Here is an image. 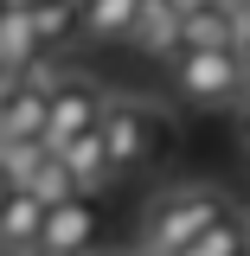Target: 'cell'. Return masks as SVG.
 Masks as SVG:
<instances>
[{"label": "cell", "mask_w": 250, "mask_h": 256, "mask_svg": "<svg viewBox=\"0 0 250 256\" xmlns=\"http://www.w3.org/2000/svg\"><path fill=\"white\" fill-rule=\"evenodd\" d=\"M218 218H231V205L212 186H167L141 212V256H186Z\"/></svg>", "instance_id": "1"}, {"label": "cell", "mask_w": 250, "mask_h": 256, "mask_svg": "<svg viewBox=\"0 0 250 256\" xmlns=\"http://www.w3.org/2000/svg\"><path fill=\"white\" fill-rule=\"evenodd\" d=\"M103 141H109V160L116 173H135L167 148V116L141 96H109V116H103Z\"/></svg>", "instance_id": "2"}, {"label": "cell", "mask_w": 250, "mask_h": 256, "mask_svg": "<svg viewBox=\"0 0 250 256\" xmlns=\"http://www.w3.org/2000/svg\"><path fill=\"white\" fill-rule=\"evenodd\" d=\"M173 90L186 102H250V58L244 52H180Z\"/></svg>", "instance_id": "3"}, {"label": "cell", "mask_w": 250, "mask_h": 256, "mask_svg": "<svg viewBox=\"0 0 250 256\" xmlns=\"http://www.w3.org/2000/svg\"><path fill=\"white\" fill-rule=\"evenodd\" d=\"M52 84H58L52 64H39V70H26V77H13V90L0 96V148L45 141V122H52Z\"/></svg>", "instance_id": "4"}, {"label": "cell", "mask_w": 250, "mask_h": 256, "mask_svg": "<svg viewBox=\"0 0 250 256\" xmlns=\"http://www.w3.org/2000/svg\"><path fill=\"white\" fill-rule=\"evenodd\" d=\"M103 116H109V96L96 90L90 77H71V70H58V84H52V122H45V148H52V154H64L77 134L103 128Z\"/></svg>", "instance_id": "5"}, {"label": "cell", "mask_w": 250, "mask_h": 256, "mask_svg": "<svg viewBox=\"0 0 250 256\" xmlns=\"http://www.w3.org/2000/svg\"><path fill=\"white\" fill-rule=\"evenodd\" d=\"M96 250V205L77 192L64 205H45V237H39V256H90Z\"/></svg>", "instance_id": "6"}, {"label": "cell", "mask_w": 250, "mask_h": 256, "mask_svg": "<svg viewBox=\"0 0 250 256\" xmlns=\"http://www.w3.org/2000/svg\"><path fill=\"white\" fill-rule=\"evenodd\" d=\"M64 173H71V186L84 192V198H96L103 186H116L122 173H116V160H109V141H103V128H90V134H77L71 148H64Z\"/></svg>", "instance_id": "7"}, {"label": "cell", "mask_w": 250, "mask_h": 256, "mask_svg": "<svg viewBox=\"0 0 250 256\" xmlns=\"http://www.w3.org/2000/svg\"><path fill=\"white\" fill-rule=\"evenodd\" d=\"M39 237H45V198L13 186V198L0 205V250L7 256H39Z\"/></svg>", "instance_id": "8"}, {"label": "cell", "mask_w": 250, "mask_h": 256, "mask_svg": "<svg viewBox=\"0 0 250 256\" xmlns=\"http://www.w3.org/2000/svg\"><path fill=\"white\" fill-rule=\"evenodd\" d=\"M39 64H45V45H39V32H32L26 6L13 0V6H7V20H0V70L26 77V70H39Z\"/></svg>", "instance_id": "9"}, {"label": "cell", "mask_w": 250, "mask_h": 256, "mask_svg": "<svg viewBox=\"0 0 250 256\" xmlns=\"http://www.w3.org/2000/svg\"><path fill=\"white\" fill-rule=\"evenodd\" d=\"M20 6H26V20H32L45 52H58V45H71L84 32V0H20Z\"/></svg>", "instance_id": "10"}, {"label": "cell", "mask_w": 250, "mask_h": 256, "mask_svg": "<svg viewBox=\"0 0 250 256\" xmlns=\"http://www.w3.org/2000/svg\"><path fill=\"white\" fill-rule=\"evenodd\" d=\"M180 26H186V20H180L167 0H148V6H141V26H135V45H141L148 58L173 64V58H180Z\"/></svg>", "instance_id": "11"}, {"label": "cell", "mask_w": 250, "mask_h": 256, "mask_svg": "<svg viewBox=\"0 0 250 256\" xmlns=\"http://www.w3.org/2000/svg\"><path fill=\"white\" fill-rule=\"evenodd\" d=\"M148 0H84V38H135Z\"/></svg>", "instance_id": "12"}, {"label": "cell", "mask_w": 250, "mask_h": 256, "mask_svg": "<svg viewBox=\"0 0 250 256\" xmlns=\"http://www.w3.org/2000/svg\"><path fill=\"white\" fill-rule=\"evenodd\" d=\"M180 52H237V26H231V0L205 6L180 26Z\"/></svg>", "instance_id": "13"}, {"label": "cell", "mask_w": 250, "mask_h": 256, "mask_svg": "<svg viewBox=\"0 0 250 256\" xmlns=\"http://www.w3.org/2000/svg\"><path fill=\"white\" fill-rule=\"evenodd\" d=\"M186 256H250V218L244 212H231V218H218L199 244H192Z\"/></svg>", "instance_id": "14"}, {"label": "cell", "mask_w": 250, "mask_h": 256, "mask_svg": "<svg viewBox=\"0 0 250 256\" xmlns=\"http://www.w3.org/2000/svg\"><path fill=\"white\" fill-rule=\"evenodd\" d=\"M26 192H32V198H45V205H64V198H77V186H71V173H64V160H58V154H45L39 166H32Z\"/></svg>", "instance_id": "15"}, {"label": "cell", "mask_w": 250, "mask_h": 256, "mask_svg": "<svg viewBox=\"0 0 250 256\" xmlns=\"http://www.w3.org/2000/svg\"><path fill=\"white\" fill-rule=\"evenodd\" d=\"M231 26H237V52L250 58V6L244 0H231Z\"/></svg>", "instance_id": "16"}, {"label": "cell", "mask_w": 250, "mask_h": 256, "mask_svg": "<svg viewBox=\"0 0 250 256\" xmlns=\"http://www.w3.org/2000/svg\"><path fill=\"white\" fill-rule=\"evenodd\" d=\"M167 6H173L180 20H192V13H205V6H224V0H167Z\"/></svg>", "instance_id": "17"}, {"label": "cell", "mask_w": 250, "mask_h": 256, "mask_svg": "<svg viewBox=\"0 0 250 256\" xmlns=\"http://www.w3.org/2000/svg\"><path fill=\"white\" fill-rule=\"evenodd\" d=\"M7 198H13V173L0 166V205H7Z\"/></svg>", "instance_id": "18"}, {"label": "cell", "mask_w": 250, "mask_h": 256, "mask_svg": "<svg viewBox=\"0 0 250 256\" xmlns=\"http://www.w3.org/2000/svg\"><path fill=\"white\" fill-rule=\"evenodd\" d=\"M7 90H13V70H0V96H7Z\"/></svg>", "instance_id": "19"}, {"label": "cell", "mask_w": 250, "mask_h": 256, "mask_svg": "<svg viewBox=\"0 0 250 256\" xmlns=\"http://www.w3.org/2000/svg\"><path fill=\"white\" fill-rule=\"evenodd\" d=\"M244 148H250V102H244Z\"/></svg>", "instance_id": "20"}, {"label": "cell", "mask_w": 250, "mask_h": 256, "mask_svg": "<svg viewBox=\"0 0 250 256\" xmlns=\"http://www.w3.org/2000/svg\"><path fill=\"white\" fill-rule=\"evenodd\" d=\"M7 6H13V0H0V20H7Z\"/></svg>", "instance_id": "21"}]
</instances>
